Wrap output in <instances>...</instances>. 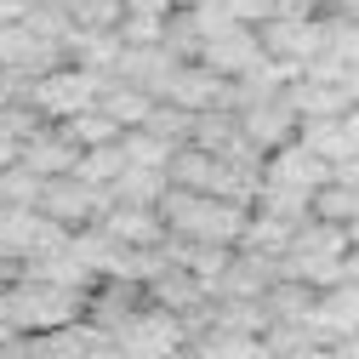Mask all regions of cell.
<instances>
[{
    "mask_svg": "<svg viewBox=\"0 0 359 359\" xmlns=\"http://www.w3.org/2000/svg\"><path fill=\"white\" fill-rule=\"evenodd\" d=\"M154 211H160L171 240H194V245H240L245 222H251V205L222 200V194H200V189H177V183L160 194Z\"/></svg>",
    "mask_w": 359,
    "mask_h": 359,
    "instance_id": "1",
    "label": "cell"
},
{
    "mask_svg": "<svg viewBox=\"0 0 359 359\" xmlns=\"http://www.w3.org/2000/svg\"><path fill=\"white\" fill-rule=\"evenodd\" d=\"M257 34H262V52L274 57V63H285V69L302 74L313 57L325 52V12L313 6V0H291V6L274 12Z\"/></svg>",
    "mask_w": 359,
    "mask_h": 359,
    "instance_id": "2",
    "label": "cell"
},
{
    "mask_svg": "<svg viewBox=\"0 0 359 359\" xmlns=\"http://www.w3.org/2000/svg\"><path fill=\"white\" fill-rule=\"evenodd\" d=\"M97 92H103V74L97 69H86V63H57L52 74H40V80H29V103L46 114V120H74L80 109H92L97 103Z\"/></svg>",
    "mask_w": 359,
    "mask_h": 359,
    "instance_id": "3",
    "label": "cell"
},
{
    "mask_svg": "<svg viewBox=\"0 0 359 359\" xmlns=\"http://www.w3.org/2000/svg\"><path fill=\"white\" fill-rule=\"evenodd\" d=\"M103 205H109V189H92L80 171H69V177H46V183H40V205L34 211L74 234V229H86V222H97Z\"/></svg>",
    "mask_w": 359,
    "mask_h": 359,
    "instance_id": "4",
    "label": "cell"
},
{
    "mask_svg": "<svg viewBox=\"0 0 359 359\" xmlns=\"http://www.w3.org/2000/svg\"><path fill=\"white\" fill-rule=\"evenodd\" d=\"M80 143L69 137V126L63 120H46V126H34L29 137L18 143V165H29L34 177H69V171H80Z\"/></svg>",
    "mask_w": 359,
    "mask_h": 359,
    "instance_id": "5",
    "label": "cell"
},
{
    "mask_svg": "<svg viewBox=\"0 0 359 359\" xmlns=\"http://www.w3.org/2000/svg\"><path fill=\"white\" fill-rule=\"evenodd\" d=\"M240 126H245V137L262 154H274V149H285L297 131H302V114H297L291 92H268V97H257V103L240 109Z\"/></svg>",
    "mask_w": 359,
    "mask_h": 359,
    "instance_id": "6",
    "label": "cell"
},
{
    "mask_svg": "<svg viewBox=\"0 0 359 359\" xmlns=\"http://www.w3.org/2000/svg\"><path fill=\"white\" fill-rule=\"evenodd\" d=\"M200 63H205L211 74H222V80H245V74L268 69L274 57L262 52V34L240 23V29H229V34H211L205 46H200Z\"/></svg>",
    "mask_w": 359,
    "mask_h": 359,
    "instance_id": "7",
    "label": "cell"
},
{
    "mask_svg": "<svg viewBox=\"0 0 359 359\" xmlns=\"http://www.w3.org/2000/svg\"><path fill=\"white\" fill-rule=\"evenodd\" d=\"M262 183H274V189H297V194H308V200H313V194L331 183V165L313 154L302 137H291L285 149H274V154L262 160Z\"/></svg>",
    "mask_w": 359,
    "mask_h": 359,
    "instance_id": "8",
    "label": "cell"
},
{
    "mask_svg": "<svg viewBox=\"0 0 359 359\" xmlns=\"http://www.w3.org/2000/svg\"><path fill=\"white\" fill-rule=\"evenodd\" d=\"M189 353L194 359H274L262 331H229V325H200L189 331Z\"/></svg>",
    "mask_w": 359,
    "mask_h": 359,
    "instance_id": "9",
    "label": "cell"
},
{
    "mask_svg": "<svg viewBox=\"0 0 359 359\" xmlns=\"http://www.w3.org/2000/svg\"><path fill=\"white\" fill-rule=\"evenodd\" d=\"M97 229H109L120 245H165V222L154 205H126V200H109Z\"/></svg>",
    "mask_w": 359,
    "mask_h": 359,
    "instance_id": "10",
    "label": "cell"
},
{
    "mask_svg": "<svg viewBox=\"0 0 359 359\" xmlns=\"http://www.w3.org/2000/svg\"><path fill=\"white\" fill-rule=\"evenodd\" d=\"M297 137H302L313 154H320L331 171H337V165H348V160H359V143L348 137V120H342V114H331V120H302Z\"/></svg>",
    "mask_w": 359,
    "mask_h": 359,
    "instance_id": "11",
    "label": "cell"
},
{
    "mask_svg": "<svg viewBox=\"0 0 359 359\" xmlns=\"http://www.w3.org/2000/svg\"><path fill=\"white\" fill-rule=\"evenodd\" d=\"M120 149H126V165H143V171H165V165H171V154L183 149V143L160 137V131H149V126H131L126 137H120Z\"/></svg>",
    "mask_w": 359,
    "mask_h": 359,
    "instance_id": "12",
    "label": "cell"
},
{
    "mask_svg": "<svg viewBox=\"0 0 359 359\" xmlns=\"http://www.w3.org/2000/svg\"><path fill=\"white\" fill-rule=\"evenodd\" d=\"M63 126H69V137H74L80 149H103V143H120V137H126L120 120H114V114H103L97 103H92V109H80V114H74V120H63Z\"/></svg>",
    "mask_w": 359,
    "mask_h": 359,
    "instance_id": "13",
    "label": "cell"
},
{
    "mask_svg": "<svg viewBox=\"0 0 359 359\" xmlns=\"http://www.w3.org/2000/svg\"><path fill=\"white\" fill-rule=\"evenodd\" d=\"M80 177H86L92 189H114L120 177H126V149H120V143L86 149V154H80Z\"/></svg>",
    "mask_w": 359,
    "mask_h": 359,
    "instance_id": "14",
    "label": "cell"
},
{
    "mask_svg": "<svg viewBox=\"0 0 359 359\" xmlns=\"http://www.w3.org/2000/svg\"><path fill=\"white\" fill-rule=\"evenodd\" d=\"M69 18L80 34H109L120 29V0H69Z\"/></svg>",
    "mask_w": 359,
    "mask_h": 359,
    "instance_id": "15",
    "label": "cell"
},
{
    "mask_svg": "<svg viewBox=\"0 0 359 359\" xmlns=\"http://www.w3.org/2000/svg\"><path fill=\"white\" fill-rule=\"evenodd\" d=\"M40 183H46V177H34L29 165H6L0 171V205H40Z\"/></svg>",
    "mask_w": 359,
    "mask_h": 359,
    "instance_id": "16",
    "label": "cell"
},
{
    "mask_svg": "<svg viewBox=\"0 0 359 359\" xmlns=\"http://www.w3.org/2000/svg\"><path fill=\"white\" fill-rule=\"evenodd\" d=\"M171 0H120V18H171Z\"/></svg>",
    "mask_w": 359,
    "mask_h": 359,
    "instance_id": "17",
    "label": "cell"
},
{
    "mask_svg": "<svg viewBox=\"0 0 359 359\" xmlns=\"http://www.w3.org/2000/svg\"><path fill=\"white\" fill-rule=\"evenodd\" d=\"M331 359H359V331L353 337H337L331 342Z\"/></svg>",
    "mask_w": 359,
    "mask_h": 359,
    "instance_id": "18",
    "label": "cell"
},
{
    "mask_svg": "<svg viewBox=\"0 0 359 359\" xmlns=\"http://www.w3.org/2000/svg\"><path fill=\"white\" fill-rule=\"evenodd\" d=\"M285 359H331V342H308V348H297V353H285Z\"/></svg>",
    "mask_w": 359,
    "mask_h": 359,
    "instance_id": "19",
    "label": "cell"
},
{
    "mask_svg": "<svg viewBox=\"0 0 359 359\" xmlns=\"http://www.w3.org/2000/svg\"><path fill=\"white\" fill-rule=\"evenodd\" d=\"M12 160H18V143H12V137H6V131H0V171H6V165H12Z\"/></svg>",
    "mask_w": 359,
    "mask_h": 359,
    "instance_id": "20",
    "label": "cell"
},
{
    "mask_svg": "<svg viewBox=\"0 0 359 359\" xmlns=\"http://www.w3.org/2000/svg\"><path fill=\"white\" fill-rule=\"evenodd\" d=\"M342 120H348V137H353V143H359V103H353V109H348V114H342Z\"/></svg>",
    "mask_w": 359,
    "mask_h": 359,
    "instance_id": "21",
    "label": "cell"
},
{
    "mask_svg": "<svg viewBox=\"0 0 359 359\" xmlns=\"http://www.w3.org/2000/svg\"><path fill=\"white\" fill-rule=\"evenodd\" d=\"M337 12L342 18H359V0H337Z\"/></svg>",
    "mask_w": 359,
    "mask_h": 359,
    "instance_id": "22",
    "label": "cell"
},
{
    "mask_svg": "<svg viewBox=\"0 0 359 359\" xmlns=\"http://www.w3.org/2000/svg\"><path fill=\"white\" fill-rule=\"evenodd\" d=\"M171 6H177V12H194V6H205V0H171Z\"/></svg>",
    "mask_w": 359,
    "mask_h": 359,
    "instance_id": "23",
    "label": "cell"
}]
</instances>
